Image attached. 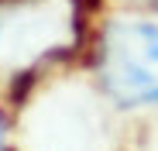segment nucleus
I'll return each mask as SVG.
<instances>
[{"label": "nucleus", "mask_w": 158, "mask_h": 151, "mask_svg": "<svg viewBox=\"0 0 158 151\" xmlns=\"http://www.w3.org/2000/svg\"><path fill=\"white\" fill-rule=\"evenodd\" d=\"M76 38L72 0H4L0 4V69L14 72L65 48Z\"/></svg>", "instance_id": "obj_1"}, {"label": "nucleus", "mask_w": 158, "mask_h": 151, "mask_svg": "<svg viewBox=\"0 0 158 151\" xmlns=\"http://www.w3.org/2000/svg\"><path fill=\"white\" fill-rule=\"evenodd\" d=\"M100 79L117 103H158V24H110L100 41Z\"/></svg>", "instance_id": "obj_2"}, {"label": "nucleus", "mask_w": 158, "mask_h": 151, "mask_svg": "<svg viewBox=\"0 0 158 151\" xmlns=\"http://www.w3.org/2000/svg\"><path fill=\"white\" fill-rule=\"evenodd\" d=\"M0 151H4V120H0Z\"/></svg>", "instance_id": "obj_3"}]
</instances>
